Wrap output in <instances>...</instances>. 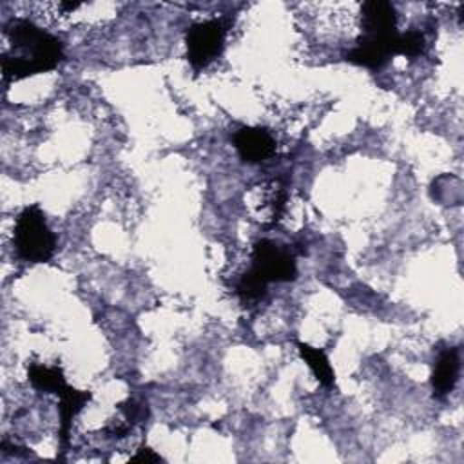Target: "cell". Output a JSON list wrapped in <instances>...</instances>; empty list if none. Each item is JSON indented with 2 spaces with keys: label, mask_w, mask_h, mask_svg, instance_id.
Wrapping results in <instances>:
<instances>
[{
  "label": "cell",
  "mask_w": 464,
  "mask_h": 464,
  "mask_svg": "<svg viewBox=\"0 0 464 464\" xmlns=\"http://www.w3.org/2000/svg\"><path fill=\"white\" fill-rule=\"evenodd\" d=\"M58 402V420H60V430H58V440H60V451H67L69 444V435L72 428V419L83 410V406L91 401L92 393L85 390H76L72 386H67L60 395Z\"/></svg>",
  "instance_id": "ba28073f"
},
{
  "label": "cell",
  "mask_w": 464,
  "mask_h": 464,
  "mask_svg": "<svg viewBox=\"0 0 464 464\" xmlns=\"http://www.w3.org/2000/svg\"><path fill=\"white\" fill-rule=\"evenodd\" d=\"M27 375H29V382L44 393L60 395L69 386L65 382L62 368H58V366H45V364L33 362L27 368Z\"/></svg>",
  "instance_id": "30bf717a"
},
{
  "label": "cell",
  "mask_w": 464,
  "mask_h": 464,
  "mask_svg": "<svg viewBox=\"0 0 464 464\" xmlns=\"http://www.w3.org/2000/svg\"><path fill=\"white\" fill-rule=\"evenodd\" d=\"M60 7L65 9V11H74V9L80 7V4H78V2H62Z\"/></svg>",
  "instance_id": "2e32d148"
},
{
  "label": "cell",
  "mask_w": 464,
  "mask_h": 464,
  "mask_svg": "<svg viewBox=\"0 0 464 464\" xmlns=\"http://www.w3.org/2000/svg\"><path fill=\"white\" fill-rule=\"evenodd\" d=\"M297 352H299L301 359L310 366V370L314 372L319 384L324 388H332L335 382V375H334V370H332L330 361L324 355V352L319 348H314L310 344H304V343H297Z\"/></svg>",
  "instance_id": "8fae6325"
},
{
  "label": "cell",
  "mask_w": 464,
  "mask_h": 464,
  "mask_svg": "<svg viewBox=\"0 0 464 464\" xmlns=\"http://www.w3.org/2000/svg\"><path fill=\"white\" fill-rule=\"evenodd\" d=\"M266 288L268 281L252 266L246 272H243L236 283V294L243 304L259 303L266 295Z\"/></svg>",
  "instance_id": "7c38bea8"
},
{
  "label": "cell",
  "mask_w": 464,
  "mask_h": 464,
  "mask_svg": "<svg viewBox=\"0 0 464 464\" xmlns=\"http://www.w3.org/2000/svg\"><path fill=\"white\" fill-rule=\"evenodd\" d=\"M5 33L14 51L2 54V76L5 80H22L53 71L63 60L62 42L29 20H11Z\"/></svg>",
  "instance_id": "6da1fadb"
},
{
  "label": "cell",
  "mask_w": 464,
  "mask_h": 464,
  "mask_svg": "<svg viewBox=\"0 0 464 464\" xmlns=\"http://www.w3.org/2000/svg\"><path fill=\"white\" fill-rule=\"evenodd\" d=\"M252 268H256L268 283L294 281L297 276L295 256L290 248L279 246L270 239H259L252 248Z\"/></svg>",
  "instance_id": "277c9868"
},
{
  "label": "cell",
  "mask_w": 464,
  "mask_h": 464,
  "mask_svg": "<svg viewBox=\"0 0 464 464\" xmlns=\"http://www.w3.org/2000/svg\"><path fill=\"white\" fill-rule=\"evenodd\" d=\"M118 410L123 413L125 420L134 426L136 422H145L149 419V406L147 402H136L134 399H127L118 404Z\"/></svg>",
  "instance_id": "5bb4252c"
},
{
  "label": "cell",
  "mask_w": 464,
  "mask_h": 464,
  "mask_svg": "<svg viewBox=\"0 0 464 464\" xmlns=\"http://www.w3.org/2000/svg\"><path fill=\"white\" fill-rule=\"evenodd\" d=\"M161 455H158L154 450H150L149 446H141L132 457L130 462H160Z\"/></svg>",
  "instance_id": "9a60e30c"
},
{
  "label": "cell",
  "mask_w": 464,
  "mask_h": 464,
  "mask_svg": "<svg viewBox=\"0 0 464 464\" xmlns=\"http://www.w3.org/2000/svg\"><path fill=\"white\" fill-rule=\"evenodd\" d=\"M426 49V38L420 31L411 29L408 33L399 34V42H397V54L408 56V58H417L424 53Z\"/></svg>",
  "instance_id": "4fadbf2b"
},
{
  "label": "cell",
  "mask_w": 464,
  "mask_h": 464,
  "mask_svg": "<svg viewBox=\"0 0 464 464\" xmlns=\"http://www.w3.org/2000/svg\"><path fill=\"white\" fill-rule=\"evenodd\" d=\"M362 34L397 33V13L390 2L368 0L361 5Z\"/></svg>",
  "instance_id": "9c48e42d"
},
{
  "label": "cell",
  "mask_w": 464,
  "mask_h": 464,
  "mask_svg": "<svg viewBox=\"0 0 464 464\" xmlns=\"http://www.w3.org/2000/svg\"><path fill=\"white\" fill-rule=\"evenodd\" d=\"M234 147L246 163H263L276 152V141L263 127H241L234 134Z\"/></svg>",
  "instance_id": "8992f818"
},
{
  "label": "cell",
  "mask_w": 464,
  "mask_h": 464,
  "mask_svg": "<svg viewBox=\"0 0 464 464\" xmlns=\"http://www.w3.org/2000/svg\"><path fill=\"white\" fill-rule=\"evenodd\" d=\"M399 33L390 34H361L355 45L344 54L346 62L366 67L381 69L392 56L397 54Z\"/></svg>",
  "instance_id": "5b68a950"
},
{
  "label": "cell",
  "mask_w": 464,
  "mask_h": 464,
  "mask_svg": "<svg viewBox=\"0 0 464 464\" xmlns=\"http://www.w3.org/2000/svg\"><path fill=\"white\" fill-rule=\"evenodd\" d=\"M459 370H460V357H459V348L450 346L444 348L433 366L431 372V388H433V397L444 399L448 397L459 379Z\"/></svg>",
  "instance_id": "52a82bcc"
},
{
  "label": "cell",
  "mask_w": 464,
  "mask_h": 464,
  "mask_svg": "<svg viewBox=\"0 0 464 464\" xmlns=\"http://www.w3.org/2000/svg\"><path fill=\"white\" fill-rule=\"evenodd\" d=\"M234 20L228 16L212 18L205 22L192 24L185 33L187 60L190 67L198 72L214 62L225 47L227 33L232 27Z\"/></svg>",
  "instance_id": "3957f363"
},
{
  "label": "cell",
  "mask_w": 464,
  "mask_h": 464,
  "mask_svg": "<svg viewBox=\"0 0 464 464\" xmlns=\"http://www.w3.org/2000/svg\"><path fill=\"white\" fill-rule=\"evenodd\" d=\"M13 243L18 257L27 263H45L54 256L56 237L38 205H29L18 214Z\"/></svg>",
  "instance_id": "7a4b0ae2"
}]
</instances>
